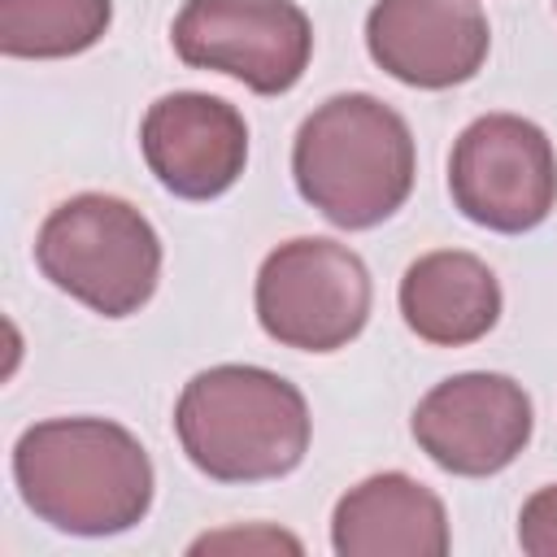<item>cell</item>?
<instances>
[{
	"label": "cell",
	"mask_w": 557,
	"mask_h": 557,
	"mask_svg": "<svg viewBox=\"0 0 557 557\" xmlns=\"http://www.w3.org/2000/svg\"><path fill=\"white\" fill-rule=\"evenodd\" d=\"M13 483L22 505L65 535H122L152 509L148 448L109 418H48L17 435Z\"/></svg>",
	"instance_id": "1"
},
{
	"label": "cell",
	"mask_w": 557,
	"mask_h": 557,
	"mask_svg": "<svg viewBox=\"0 0 557 557\" xmlns=\"http://www.w3.org/2000/svg\"><path fill=\"white\" fill-rule=\"evenodd\" d=\"M292 178L331 226L370 231L387 222L413 191V131L370 91L331 96L296 131Z\"/></svg>",
	"instance_id": "2"
},
{
	"label": "cell",
	"mask_w": 557,
	"mask_h": 557,
	"mask_svg": "<svg viewBox=\"0 0 557 557\" xmlns=\"http://www.w3.org/2000/svg\"><path fill=\"white\" fill-rule=\"evenodd\" d=\"M187 461L218 483H265L292 474L309 453V405L296 383L265 366H209L174 405Z\"/></svg>",
	"instance_id": "3"
},
{
	"label": "cell",
	"mask_w": 557,
	"mask_h": 557,
	"mask_svg": "<svg viewBox=\"0 0 557 557\" xmlns=\"http://www.w3.org/2000/svg\"><path fill=\"white\" fill-rule=\"evenodd\" d=\"M39 274L100 318L139 313L161 278V235L122 196L78 191L35 235Z\"/></svg>",
	"instance_id": "4"
},
{
	"label": "cell",
	"mask_w": 557,
	"mask_h": 557,
	"mask_svg": "<svg viewBox=\"0 0 557 557\" xmlns=\"http://www.w3.org/2000/svg\"><path fill=\"white\" fill-rule=\"evenodd\" d=\"M370 270L335 239L300 235L265 252L257 270V322L270 339L300 352H335L370 322Z\"/></svg>",
	"instance_id": "5"
},
{
	"label": "cell",
	"mask_w": 557,
	"mask_h": 557,
	"mask_svg": "<svg viewBox=\"0 0 557 557\" xmlns=\"http://www.w3.org/2000/svg\"><path fill=\"white\" fill-rule=\"evenodd\" d=\"M448 191L474 226L496 235L535 231L557 209L553 139L531 117L483 113L453 144Z\"/></svg>",
	"instance_id": "6"
},
{
	"label": "cell",
	"mask_w": 557,
	"mask_h": 557,
	"mask_svg": "<svg viewBox=\"0 0 557 557\" xmlns=\"http://www.w3.org/2000/svg\"><path fill=\"white\" fill-rule=\"evenodd\" d=\"M191 70H213L257 96L292 91L313 57V22L296 0H187L170 26Z\"/></svg>",
	"instance_id": "7"
},
{
	"label": "cell",
	"mask_w": 557,
	"mask_h": 557,
	"mask_svg": "<svg viewBox=\"0 0 557 557\" xmlns=\"http://www.w3.org/2000/svg\"><path fill=\"white\" fill-rule=\"evenodd\" d=\"M418 448L448 474L487 479L518 461L531 444L535 409L518 379L466 370L435 383L409 418Z\"/></svg>",
	"instance_id": "8"
},
{
	"label": "cell",
	"mask_w": 557,
	"mask_h": 557,
	"mask_svg": "<svg viewBox=\"0 0 557 557\" xmlns=\"http://www.w3.org/2000/svg\"><path fill=\"white\" fill-rule=\"evenodd\" d=\"M366 48L396 83L448 91L483 70L492 26L479 0H374L366 13Z\"/></svg>",
	"instance_id": "9"
},
{
	"label": "cell",
	"mask_w": 557,
	"mask_h": 557,
	"mask_svg": "<svg viewBox=\"0 0 557 557\" xmlns=\"http://www.w3.org/2000/svg\"><path fill=\"white\" fill-rule=\"evenodd\" d=\"M139 148L157 183L178 200H218L248 165L244 113L209 91H170L148 104Z\"/></svg>",
	"instance_id": "10"
},
{
	"label": "cell",
	"mask_w": 557,
	"mask_h": 557,
	"mask_svg": "<svg viewBox=\"0 0 557 557\" xmlns=\"http://www.w3.org/2000/svg\"><path fill=\"white\" fill-rule=\"evenodd\" d=\"M331 548L339 557H444L453 548L444 500L413 474H370L335 500Z\"/></svg>",
	"instance_id": "11"
},
{
	"label": "cell",
	"mask_w": 557,
	"mask_h": 557,
	"mask_svg": "<svg viewBox=\"0 0 557 557\" xmlns=\"http://www.w3.org/2000/svg\"><path fill=\"white\" fill-rule=\"evenodd\" d=\"M405 326L435 348H466L500 322V283L492 265L461 248L422 252L400 278Z\"/></svg>",
	"instance_id": "12"
},
{
	"label": "cell",
	"mask_w": 557,
	"mask_h": 557,
	"mask_svg": "<svg viewBox=\"0 0 557 557\" xmlns=\"http://www.w3.org/2000/svg\"><path fill=\"white\" fill-rule=\"evenodd\" d=\"M113 22V0H0V52L61 61L96 48Z\"/></svg>",
	"instance_id": "13"
},
{
	"label": "cell",
	"mask_w": 557,
	"mask_h": 557,
	"mask_svg": "<svg viewBox=\"0 0 557 557\" xmlns=\"http://www.w3.org/2000/svg\"><path fill=\"white\" fill-rule=\"evenodd\" d=\"M518 544L531 557H557V483H548L522 500Z\"/></svg>",
	"instance_id": "14"
},
{
	"label": "cell",
	"mask_w": 557,
	"mask_h": 557,
	"mask_svg": "<svg viewBox=\"0 0 557 557\" xmlns=\"http://www.w3.org/2000/svg\"><path fill=\"white\" fill-rule=\"evenodd\" d=\"M205 548H287V553H300V540L296 535H283V531H270V527H257V531L205 535V540L191 544V553H205Z\"/></svg>",
	"instance_id": "15"
}]
</instances>
